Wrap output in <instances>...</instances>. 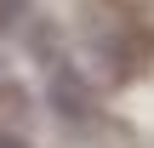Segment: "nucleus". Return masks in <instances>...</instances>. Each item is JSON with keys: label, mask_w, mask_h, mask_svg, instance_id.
Wrapping results in <instances>:
<instances>
[{"label": "nucleus", "mask_w": 154, "mask_h": 148, "mask_svg": "<svg viewBox=\"0 0 154 148\" xmlns=\"http://www.w3.org/2000/svg\"><path fill=\"white\" fill-rule=\"evenodd\" d=\"M51 108H57V120H69V125H91V120H97L91 86H86L69 63H57V74H51Z\"/></svg>", "instance_id": "1"}, {"label": "nucleus", "mask_w": 154, "mask_h": 148, "mask_svg": "<svg viewBox=\"0 0 154 148\" xmlns=\"http://www.w3.org/2000/svg\"><path fill=\"white\" fill-rule=\"evenodd\" d=\"M29 6H34V0H0V34H6V29H17V23L29 17Z\"/></svg>", "instance_id": "2"}, {"label": "nucleus", "mask_w": 154, "mask_h": 148, "mask_svg": "<svg viewBox=\"0 0 154 148\" xmlns=\"http://www.w3.org/2000/svg\"><path fill=\"white\" fill-rule=\"evenodd\" d=\"M0 148H34L29 137H17V131H0Z\"/></svg>", "instance_id": "3"}]
</instances>
